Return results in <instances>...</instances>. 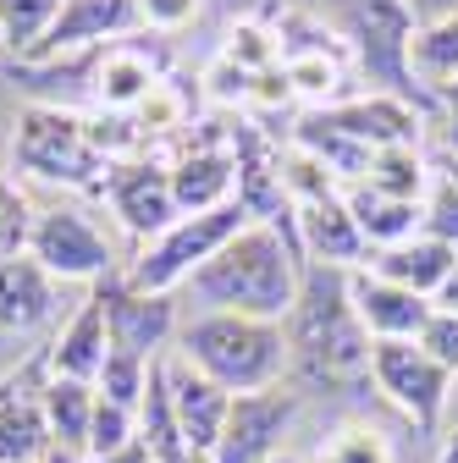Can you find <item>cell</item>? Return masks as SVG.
<instances>
[{
	"instance_id": "6da1fadb",
	"label": "cell",
	"mask_w": 458,
	"mask_h": 463,
	"mask_svg": "<svg viewBox=\"0 0 458 463\" xmlns=\"http://www.w3.org/2000/svg\"><path fill=\"white\" fill-rule=\"evenodd\" d=\"M288 331V375L304 392L326 397H370V336L348 304V270L304 265L299 304L281 320Z\"/></svg>"
},
{
	"instance_id": "7a4b0ae2",
	"label": "cell",
	"mask_w": 458,
	"mask_h": 463,
	"mask_svg": "<svg viewBox=\"0 0 458 463\" xmlns=\"http://www.w3.org/2000/svg\"><path fill=\"white\" fill-rule=\"evenodd\" d=\"M304 281V249L288 226L249 221L194 281L183 287L194 315H249V320H288Z\"/></svg>"
},
{
	"instance_id": "3957f363",
	"label": "cell",
	"mask_w": 458,
	"mask_h": 463,
	"mask_svg": "<svg viewBox=\"0 0 458 463\" xmlns=\"http://www.w3.org/2000/svg\"><path fill=\"white\" fill-rule=\"evenodd\" d=\"M320 23L342 39L348 61L376 83V94H397L415 110H425V122H436V94L415 78V0H320Z\"/></svg>"
},
{
	"instance_id": "277c9868",
	"label": "cell",
	"mask_w": 458,
	"mask_h": 463,
	"mask_svg": "<svg viewBox=\"0 0 458 463\" xmlns=\"http://www.w3.org/2000/svg\"><path fill=\"white\" fill-rule=\"evenodd\" d=\"M188 370L215 381L226 397L276 392L288 381V331L281 320H249V315H194L177 331V354Z\"/></svg>"
},
{
	"instance_id": "5b68a950",
	"label": "cell",
	"mask_w": 458,
	"mask_h": 463,
	"mask_svg": "<svg viewBox=\"0 0 458 463\" xmlns=\"http://www.w3.org/2000/svg\"><path fill=\"white\" fill-rule=\"evenodd\" d=\"M12 165L50 188H94L105 183L110 155L89 116L62 105H28L12 128Z\"/></svg>"
},
{
	"instance_id": "8992f818",
	"label": "cell",
	"mask_w": 458,
	"mask_h": 463,
	"mask_svg": "<svg viewBox=\"0 0 458 463\" xmlns=\"http://www.w3.org/2000/svg\"><path fill=\"white\" fill-rule=\"evenodd\" d=\"M243 226H249L243 204L205 210V215H177L160 238H149L144 249H133V260L122 265V276L133 287H144V293H171V298H177L183 287L194 281V270H205Z\"/></svg>"
},
{
	"instance_id": "52a82bcc",
	"label": "cell",
	"mask_w": 458,
	"mask_h": 463,
	"mask_svg": "<svg viewBox=\"0 0 458 463\" xmlns=\"http://www.w3.org/2000/svg\"><path fill=\"white\" fill-rule=\"evenodd\" d=\"M370 386L420 436H442L447 402H453V375L425 354L420 342H376L370 347Z\"/></svg>"
},
{
	"instance_id": "ba28073f",
	"label": "cell",
	"mask_w": 458,
	"mask_h": 463,
	"mask_svg": "<svg viewBox=\"0 0 458 463\" xmlns=\"http://www.w3.org/2000/svg\"><path fill=\"white\" fill-rule=\"evenodd\" d=\"M28 254L55 276V281H105L122 270V254L117 243L100 232V221L78 204H44L33 210V226H28Z\"/></svg>"
},
{
	"instance_id": "9c48e42d",
	"label": "cell",
	"mask_w": 458,
	"mask_h": 463,
	"mask_svg": "<svg viewBox=\"0 0 458 463\" xmlns=\"http://www.w3.org/2000/svg\"><path fill=\"white\" fill-rule=\"evenodd\" d=\"M94 293L105 304L110 347H122V354H133V359H149V364L166 359V347H177L183 315H177V298L171 293H144V287H133L122 270L94 281Z\"/></svg>"
},
{
	"instance_id": "30bf717a",
	"label": "cell",
	"mask_w": 458,
	"mask_h": 463,
	"mask_svg": "<svg viewBox=\"0 0 458 463\" xmlns=\"http://www.w3.org/2000/svg\"><path fill=\"white\" fill-rule=\"evenodd\" d=\"M100 199L110 204L117 226L144 249L149 238L177 221V199H171V165L149 160V155H128V160H110L105 183H100Z\"/></svg>"
},
{
	"instance_id": "8fae6325",
	"label": "cell",
	"mask_w": 458,
	"mask_h": 463,
	"mask_svg": "<svg viewBox=\"0 0 458 463\" xmlns=\"http://www.w3.org/2000/svg\"><path fill=\"white\" fill-rule=\"evenodd\" d=\"M304 409L299 392H249L233 397V414H226V430L210 452V463H276L281 441H288L293 420Z\"/></svg>"
},
{
	"instance_id": "7c38bea8",
	"label": "cell",
	"mask_w": 458,
	"mask_h": 463,
	"mask_svg": "<svg viewBox=\"0 0 458 463\" xmlns=\"http://www.w3.org/2000/svg\"><path fill=\"white\" fill-rule=\"evenodd\" d=\"M133 28H144L138 23V0H62V17H55L50 39L39 44V55H28V67L110 50V44H122Z\"/></svg>"
},
{
	"instance_id": "4fadbf2b",
	"label": "cell",
	"mask_w": 458,
	"mask_h": 463,
	"mask_svg": "<svg viewBox=\"0 0 458 463\" xmlns=\"http://www.w3.org/2000/svg\"><path fill=\"white\" fill-rule=\"evenodd\" d=\"M320 128L331 133H348L354 144L365 149H392V144H420L425 138V110H415L409 99H397V94H354V99H337V105H320L310 110Z\"/></svg>"
},
{
	"instance_id": "5bb4252c",
	"label": "cell",
	"mask_w": 458,
	"mask_h": 463,
	"mask_svg": "<svg viewBox=\"0 0 458 463\" xmlns=\"http://www.w3.org/2000/svg\"><path fill=\"white\" fill-rule=\"evenodd\" d=\"M62 326V281L28 249L0 254V336H39Z\"/></svg>"
},
{
	"instance_id": "9a60e30c",
	"label": "cell",
	"mask_w": 458,
	"mask_h": 463,
	"mask_svg": "<svg viewBox=\"0 0 458 463\" xmlns=\"http://www.w3.org/2000/svg\"><path fill=\"white\" fill-rule=\"evenodd\" d=\"M348 304H354L370 342H420L431 315H436L431 298L409 293V287H397V281H386V276H376L365 265L348 270Z\"/></svg>"
},
{
	"instance_id": "2e32d148",
	"label": "cell",
	"mask_w": 458,
	"mask_h": 463,
	"mask_svg": "<svg viewBox=\"0 0 458 463\" xmlns=\"http://www.w3.org/2000/svg\"><path fill=\"white\" fill-rule=\"evenodd\" d=\"M171 199H177V215H205V210L238 204L233 133L215 138V144H188L177 160H171Z\"/></svg>"
},
{
	"instance_id": "e0dca14e",
	"label": "cell",
	"mask_w": 458,
	"mask_h": 463,
	"mask_svg": "<svg viewBox=\"0 0 458 463\" xmlns=\"http://www.w3.org/2000/svg\"><path fill=\"white\" fill-rule=\"evenodd\" d=\"M293 238H299V249H304V265L359 270V265L370 260V249H365V238H359L348 204H342V188L293 204Z\"/></svg>"
},
{
	"instance_id": "ac0fdd59",
	"label": "cell",
	"mask_w": 458,
	"mask_h": 463,
	"mask_svg": "<svg viewBox=\"0 0 458 463\" xmlns=\"http://www.w3.org/2000/svg\"><path fill=\"white\" fill-rule=\"evenodd\" d=\"M39 359H44V375L83 381V386L100 381V370L110 359V331H105V304H100L94 287H89V298L50 331V342L39 347Z\"/></svg>"
},
{
	"instance_id": "d6986e66",
	"label": "cell",
	"mask_w": 458,
	"mask_h": 463,
	"mask_svg": "<svg viewBox=\"0 0 458 463\" xmlns=\"http://www.w3.org/2000/svg\"><path fill=\"white\" fill-rule=\"evenodd\" d=\"M166 402H171V425L177 436L210 463L221 430H226V414H233V397H226L215 381H205L199 370H188L183 359L166 354Z\"/></svg>"
},
{
	"instance_id": "ffe728a7",
	"label": "cell",
	"mask_w": 458,
	"mask_h": 463,
	"mask_svg": "<svg viewBox=\"0 0 458 463\" xmlns=\"http://www.w3.org/2000/svg\"><path fill=\"white\" fill-rule=\"evenodd\" d=\"M89 83H94V99H100L110 116H128L155 83H166V55H155V50L138 44V39H122V44L100 50Z\"/></svg>"
},
{
	"instance_id": "44dd1931",
	"label": "cell",
	"mask_w": 458,
	"mask_h": 463,
	"mask_svg": "<svg viewBox=\"0 0 458 463\" xmlns=\"http://www.w3.org/2000/svg\"><path fill=\"white\" fill-rule=\"evenodd\" d=\"M39 381H44V359H28L23 386L0 402V463H39L50 452V430L39 414Z\"/></svg>"
},
{
	"instance_id": "7402d4cb",
	"label": "cell",
	"mask_w": 458,
	"mask_h": 463,
	"mask_svg": "<svg viewBox=\"0 0 458 463\" xmlns=\"http://www.w3.org/2000/svg\"><path fill=\"white\" fill-rule=\"evenodd\" d=\"M453 265H458V254L447 249V243H436V238H409V243H392V249H376L370 260H365V270H376V276H386V281H397V287H409V293H420V298H436L442 293V281L453 276Z\"/></svg>"
},
{
	"instance_id": "603a6c76",
	"label": "cell",
	"mask_w": 458,
	"mask_h": 463,
	"mask_svg": "<svg viewBox=\"0 0 458 463\" xmlns=\"http://www.w3.org/2000/svg\"><path fill=\"white\" fill-rule=\"evenodd\" d=\"M342 204H348V215H354V226H359V238H365L370 254L420 238V215L425 210L415 199H392V194H376L365 183H348V188H342Z\"/></svg>"
},
{
	"instance_id": "cb8c5ba5",
	"label": "cell",
	"mask_w": 458,
	"mask_h": 463,
	"mask_svg": "<svg viewBox=\"0 0 458 463\" xmlns=\"http://www.w3.org/2000/svg\"><path fill=\"white\" fill-rule=\"evenodd\" d=\"M94 402L100 392L83 386V381H62V375H44L39 381V414H44V430H50V447L62 452H89V425H94Z\"/></svg>"
},
{
	"instance_id": "d4e9b609",
	"label": "cell",
	"mask_w": 458,
	"mask_h": 463,
	"mask_svg": "<svg viewBox=\"0 0 458 463\" xmlns=\"http://www.w3.org/2000/svg\"><path fill=\"white\" fill-rule=\"evenodd\" d=\"M431 155L420 149V144H392V149H376L370 155V171H365V188H376V194H392V199H415V204H425V188H431Z\"/></svg>"
},
{
	"instance_id": "484cf974",
	"label": "cell",
	"mask_w": 458,
	"mask_h": 463,
	"mask_svg": "<svg viewBox=\"0 0 458 463\" xmlns=\"http://www.w3.org/2000/svg\"><path fill=\"white\" fill-rule=\"evenodd\" d=\"M409 61H415V78L436 94L442 83L458 78V12L447 17H431L415 28V50H409Z\"/></svg>"
},
{
	"instance_id": "4316f807",
	"label": "cell",
	"mask_w": 458,
	"mask_h": 463,
	"mask_svg": "<svg viewBox=\"0 0 458 463\" xmlns=\"http://www.w3.org/2000/svg\"><path fill=\"white\" fill-rule=\"evenodd\" d=\"M55 17H62V0H0V39H6L17 61H28L50 39Z\"/></svg>"
},
{
	"instance_id": "83f0119b",
	"label": "cell",
	"mask_w": 458,
	"mask_h": 463,
	"mask_svg": "<svg viewBox=\"0 0 458 463\" xmlns=\"http://www.w3.org/2000/svg\"><path fill=\"white\" fill-rule=\"evenodd\" d=\"M149 375H155L149 359H133V354H122V347H110V359H105L94 392H100L105 402H117V409H133V414H138L144 397H149Z\"/></svg>"
},
{
	"instance_id": "f1b7e54d",
	"label": "cell",
	"mask_w": 458,
	"mask_h": 463,
	"mask_svg": "<svg viewBox=\"0 0 458 463\" xmlns=\"http://www.w3.org/2000/svg\"><path fill=\"white\" fill-rule=\"evenodd\" d=\"M315 463H392V447L376 425H348L315 452Z\"/></svg>"
},
{
	"instance_id": "f546056e",
	"label": "cell",
	"mask_w": 458,
	"mask_h": 463,
	"mask_svg": "<svg viewBox=\"0 0 458 463\" xmlns=\"http://www.w3.org/2000/svg\"><path fill=\"white\" fill-rule=\"evenodd\" d=\"M431 171H436V165H431ZM420 210H425V215H420V232H425V238H436V243H447V249L458 254V188L442 177V171L431 177Z\"/></svg>"
},
{
	"instance_id": "4dcf8cb0",
	"label": "cell",
	"mask_w": 458,
	"mask_h": 463,
	"mask_svg": "<svg viewBox=\"0 0 458 463\" xmlns=\"http://www.w3.org/2000/svg\"><path fill=\"white\" fill-rule=\"evenodd\" d=\"M128 441H138V414L117 409V402H94V425H89V452L83 458H105V452H122Z\"/></svg>"
},
{
	"instance_id": "1f68e13d",
	"label": "cell",
	"mask_w": 458,
	"mask_h": 463,
	"mask_svg": "<svg viewBox=\"0 0 458 463\" xmlns=\"http://www.w3.org/2000/svg\"><path fill=\"white\" fill-rule=\"evenodd\" d=\"M28 226H33V204L23 199V188L0 171V254H23L28 249Z\"/></svg>"
},
{
	"instance_id": "d6a6232c",
	"label": "cell",
	"mask_w": 458,
	"mask_h": 463,
	"mask_svg": "<svg viewBox=\"0 0 458 463\" xmlns=\"http://www.w3.org/2000/svg\"><path fill=\"white\" fill-rule=\"evenodd\" d=\"M420 347H425V354L458 381V315H431V326H425V336H420Z\"/></svg>"
},
{
	"instance_id": "836d02e7",
	"label": "cell",
	"mask_w": 458,
	"mask_h": 463,
	"mask_svg": "<svg viewBox=\"0 0 458 463\" xmlns=\"http://www.w3.org/2000/svg\"><path fill=\"white\" fill-rule=\"evenodd\" d=\"M199 17V0H138V23L155 33H177Z\"/></svg>"
},
{
	"instance_id": "e575fe53",
	"label": "cell",
	"mask_w": 458,
	"mask_h": 463,
	"mask_svg": "<svg viewBox=\"0 0 458 463\" xmlns=\"http://www.w3.org/2000/svg\"><path fill=\"white\" fill-rule=\"evenodd\" d=\"M436 138H442V155H458V78L436 89Z\"/></svg>"
},
{
	"instance_id": "d590c367",
	"label": "cell",
	"mask_w": 458,
	"mask_h": 463,
	"mask_svg": "<svg viewBox=\"0 0 458 463\" xmlns=\"http://www.w3.org/2000/svg\"><path fill=\"white\" fill-rule=\"evenodd\" d=\"M83 463H155V458H149V447H144V436H138V441H128L122 452H105V458H83Z\"/></svg>"
},
{
	"instance_id": "8d00e7d4",
	"label": "cell",
	"mask_w": 458,
	"mask_h": 463,
	"mask_svg": "<svg viewBox=\"0 0 458 463\" xmlns=\"http://www.w3.org/2000/svg\"><path fill=\"white\" fill-rule=\"evenodd\" d=\"M431 304H436V309H442V315H458V265H453V276H447V281H442V293H436V298H431Z\"/></svg>"
},
{
	"instance_id": "74e56055",
	"label": "cell",
	"mask_w": 458,
	"mask_h": 463,
	"mask_svg": "<svg viewBox=\"0 0 458 463\" xmlns=\"http://www.w3.org/2000/svg\"><path fill=\"white\" fill-rule=\"evenodd\" d=\"M447 12H458V0H415V17H420V23L447 17Z\"/></svg>"
},
{
	"instance_id": "f35d334b",
	"label": "cell",
	"mask_w": 458,
	"mask_h": 463,
	"mask_svg": "<svg viewBox=\"0 0 458 463\" xmlns=\"http://www.w3.org/2000/svg\"><path fill=\"white\" fill-rule=\"evenodd\" d=\"M436 463H458V425L442 430V441H436Z\"/></svg>"
},
{
	"instance_id": "ab89813d",
	"label": "cell",
	"mask_w": 458,
	"mask_h": 463,
	"mask_svg": "<svg viewBox=\"0 0 458 463\" xmlns=\"http://www.w3.org/2000/svg\"><path fill=\"white\" fill-rule=\"evenodd\" d=\"M431 165L442 171V177H447L453 188H458V155H442V149H436V155H431Z\"/></svg>"
},
{
	"instance_id": "60d3db41",
	"label": "cell",
	"mask_w": 458,
	"mask_h": 463,
	"mask_svg": "<svg viewBox=\"0 0 458 463\" xmlns=\"http://www.w3.org/2000/svg\"><path fill=\"white\" fill-rule=\"evenodd\" d=\"M23 375H28V364H23V370H6V375H0V402H6V397L23 386Z\"/></svg>"
},
{
	"instance_id": "b9f144b4",
	"label": "cell",
	"mask_w": 458,
	"mask_h": 463,
	"mask_svg": "<svg viewBox=\"0 0 458 463\" xmlns=\"http://www.w3.org/2000/svg\"><path fill=\"white\" fill-rule=\"evenodd\" d=\"M39 463H83V458H78V452H62V447H50Z\"/></svg>"
},
{
	"instance_id": "7bdbcfd3",
	"label": "cell",
	"mask_w": 458,
	"mask_h": 463,
	"mask_svg": "<svg viewBox=\"0 0 458 463\" xmlns=\"http://www.w3.org/2000/svg\"><path fill=\"white\" fill-rule=\"evenodd\" d=\"M276 463H293V458H288V452H281V458H276Z\"/></svg>"
},
{
	"instance_id": "ee69618b",
	"label": "cell",
	"mask_w": 458,
	"mask_h": 463,
	"mask_svg": "<svg viewBox=\"0 0 458 463\" xmlns=\"http://www.w3.org/2000/svg\"><path fill=\"white\" fill-rule=\"evenodd\" d=\"M0 50H6V39H0Z\"/></svg>"
}]
</instances>
